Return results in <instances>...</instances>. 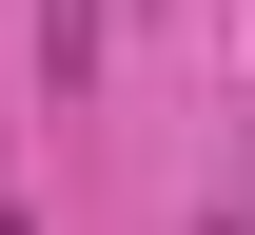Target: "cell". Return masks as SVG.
<instances>
[{
	"label": "cell",
	"instance_id": "6da1fadb",
	"mask_svg": "<svg viewBox=\"0 0 255 235\" xmlns=\"http://www.w3.org/2000/svg\"><path fill=\"white\" fill-rule=\"evenodd\" d=\"M39 59H59V98L98 78V0H39Z\"/></svg>",
	"mask_w": 255,
	"mask_h": 235
},
{
	"label": "cell",
	"instance_id": "7a4b0ae2",
	"mask_svg": "<svg viewBox=\"0 0 255 235\" xmlns=\"http://www.w3.org/2000/svg\"><path fill=\"white\" fill-rule=\"evenodd\" d=\"M0 235H20V216H0Z\"/></svg>",
	"mask_w": 255,
	"mask_h": 235
}]
</instances>
